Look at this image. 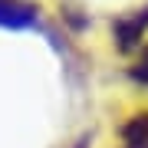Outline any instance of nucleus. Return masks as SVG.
Segmentation results:
<instances>
[{"instance_id":"f257e3e1","label":"nucleus","mask_w":148,"mask_h":148,"mask_svg":"<svg viewBox=\"0 0 148 148\" xmlns=\"http://www.w3.org/2000/svg\"><path fill=\"white\" fill-rule=\"evenodd\" d=\"M112 30H115V40H119V49H122V53L135 49L138 40H142V33L148 30V7L132 10V13H125V16H119Z\"/></svg>"},{"instance_id":"f03ea898","label":"nucleus","mask_w":148,"mask_h":148,"mask_svg":"<svg viewBox=\"0 0 148 148\" xmlns=\"http://www.w3.org/2000/svg\"><path fill=\"white\" fill-rule=\"evenodd\" d=\"M36 20V10L16 0H0V27H30Z\"/></svg>"},{"instance_id":"7ed1b4c3","label":"nucleus","mask_w":148,"mask_h":148,"mask_svg":"<svg viewBox=\"0 0 148 148\" xmlns=\"http://www.w3.org/2000/svg\"><path fill=\"white\" fill-rule=\"evenodd\" d=\"M122 148H148V112L135 115L122 128Z\"/></svg>"},{"instance_id":"20e7f679","label":"nucleus","mask_w":148,"mask_h":148,"mask_svg":"<svg viewBox=\"0 0 148 148\" xmlns=\"http://www.w3.org/2000/svg\"><path fill=\"white\" fill-rule=\"evenodd\" d=\"M132 79L142 82V86H148V49H142V56L135 59V66H132Z\"/></svg>"}]
</instances>
